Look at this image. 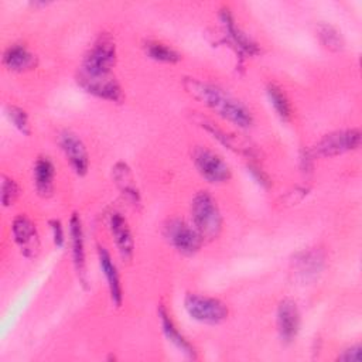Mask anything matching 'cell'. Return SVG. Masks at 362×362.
I'll use <instances>...</instances> for the list:
<instances>
[{"instance_id":"cell-2","label":"cell","mask_w":362,"mask_h":362,"mask_svg":"<svg viewBox=\"0 0 362 362\" xmlns=\"http://www.w3.org/2000/svg\"><path fill=\"white\" fill-rule=\"evenodd\" d=\"M191 221L204 240H215L223 228V218L216 199L208 191H198L191 201Z\"/></svg>"},{"instance_id":"cell-6","label":"cell","mask_w":362,"mask_h":362,"mask_svg":"<svg viewBox=\"0 0 362 362\" xmlns=\"http://www.w3.org/2000/svg\"><path fill=\"white\" fill-rule=\"evenodd\" d=\"M361 130L358 127L335 130L324 134L311 148L313 157H335L361 147Z\"/></svg>"},{"instance_id":"cell-7","label":"cell","mask_w":362,"mask_h":362,"mask_svg":"<svg viewBox=\"0 0 362 362\" xmlns=\"http://www.w3.org/2000/svg\"><path fill=\"white\" fill-rule=\"evenodd\" d=\"M192 161L199 175L214 185H221L232 178V168L225 158L208 147H197L192 153Z\"/></svg>"},{"instance_id":"cell-16","label":"cell","mask_w":362,"mask_h":362,"mask_svg":"<svg viewBox=\"0 0 362 362\" xmlns=\"http://www.w3.org/2000/svg\"><path fill=\"white\" fill-rule=\"evenodd\" d=\"M98 260H99V267L106 279L110 300L115 307H120L123 303V287H122L120 274L116 263L113 262L109 250L105 246H100V245L98 246Z\"/></svg>"},{"instance_id":"cell-3","label":"cell","mask_w":362,"mask_h":362,"mask_svg":"<svg viewBox=\"0 0 362 362\" xmlns=\"http://www.w3.org/2000/svg\"><path fill=\"white\" fill-rule=\"evenodd\" d=\"M184 308L192 320L209 325H218L229 317L226 303L199 293H187L184 297Z\"/></svg>"},{"instance_id":"cell-14","label":"cell","mask_w":362,"mask_h":362,"mask_svg":"<svg viewBox=\"0 0 362 362\" xmlns=\"http://www.w3.org/2000/svg\"><path fill=\"white\" fill-rule=\"evenodd\" d=\"M69 240H71V252L72 262L79 277V281L83 287L88 284L86 274V253H85V239H83V228L81 216L74 212L69 219Z\"/></svg>"},{"instance_id":"cell-28","label":"cell","mask_w":362,"mask_h":362,"mask_svg":"<svg viewBox=\"0 0 362 362\" xmlns=\"http://www.w3.org/2000/svg\"><path fill=\"white\" fill-rule=\"evenodd\" d=\"M49 228H51V232H52L54 245L57 247H64V245H65V230H64V226H62L61 221L59 219H51L49 221Z\"/></svg>"},{"instance_id":"cell-11","label":"cell","mask_w":362,"mask_h":362,"mask_svg":"<svg viewBox=\"0 0 362 362\" xmlns=\"http://www.w3.org/2000/svg\"><path fill=\"white\" fill-rule=\"evenodd\" d=\"M58 143L75 174L85 175L89 170V153L81 137L71 130H65L59 134Z\"/></svg>"},{"instance_id":"cell-1","label":"cell","mask_w":362,"mask_h":362,"mask_svg":"<svg viewBox=\"0 0 362 362\" xmlns=\"http://www.w3.org/2000/svg\"><path fill=\"white\" fill-rule=\"evenodd\" d=\"M182 85L189 96L204 103L223 120L240 129L252 127L255 117L250 109L221 86L198 78H185Z\"/></svg>"},{"instance_id":"cell-13","label":"cell","mask_w":362,"mask_h":362,"mask_svg":"<svg viewBox=\"0 0 362 362\" xmlns=\"http://www.w3.org/2000/svg\"><path fill=\"white\" fill-rule=\"evenodd\" d=\"M109 232L122 260L130 262L134 255V238L129 226V222L123 214L120 212L110 214Z\"/></svg>"},{"instance_id":"cell-24","label":"cell","mask_w":362,"mask_h":362,"mask_svg":"<svg viewBox=\"0 0 362 362\" xmlns=\"http://www.w3.org/2000/svg\"><path fill=\"white\" fill-rule=\"evenodd\" d=\"M317 37L324 48L332 52H339L344 49V37L334 25L322 23L317 27Z\"/></svg>"},{"instance_id":"cell-22","label":"cell","mask_w":362,"mask_h":362,"mask_svg":"<svg viewBox=\"0 0 362 362\" xmlns=\"http://www.w3.org/2000/svg\"><path fill=\"white\" fill-rule=\"evenodd\" d=\"M144 52L153 61L163 62V64H177L181 61V54L178 51H175L168 44H164L156 40L147 41L144 44Z\"/></svg>"},{"instance_id":"cell-4","label":"cell","mask_w":362,"mask_h":362,"mask_svg":"<svg viewBox=\"0 0 362 362\" xmlns=\"http://www.w3.org/2000/svg\"><path fill=\"white\" fill-rule=\"evenodd\" d=\"M117 61L116 42L109 34H102L85 54L78 71L88 75L112 74Z\"/></svg>"},{"instance_id":"cell-19","label":"cell","mask_w":362,"mask_h":362,"mask_svg":"<svg viewBox=\"0 0 362 362\" xmlns=\"http://www.w3.org/2000/svg\"><path fill=\"white\" fill-rule=\"evenodd\" d=\"M33 180L34 188L41 198L52 197L55 185V165L48 157L41 156L35 160L33 165Z\"/></svg>"},{"instance_id":"cell-27","label":"cell","mask_w":362,"mask_h":362,"mask_svg":"<svg viewBox=\"0 0 362 362\" xmlns=\"http://www.w3.org/2000/svg\"><path fill=\"white\" fill-rule=\"evenodd\" d=\"M247 171L250 173V175L255 178V181L257 184H260L263 188H269L272 185V180L270 177L267 175V173L264 170H262L257 164H247Z\"/></svg>"},{"instance_id":"cell-8","label":"cell","mask_w":362,"mask_h":362,"mask_svg":"<svg viewBox=\"0 0 362 362\" xmlns=\"http://www.w3.org/2000/svg\"><path fill=\"white\" fill-rule=\"evenodd\" d=\"M76 82L78 85L88 93L107 100L120 103L124 99L123 88L120 86L119 81L113 74H105V75H88L81 71L76 74Z\"/></svg>"},{"instance_id":"cell-26","label":"cell","mask_w":362,"mask_h":362,"mask_svg":"<svg viewBox=\"0 0 362 362\" xmlns=\"http://www.w3.org/2000/svg\"><path fill=\"white\" fill-rule=\"evenodd\" d=\"M0 189H1V204L7 208L11 206L20 197V187L18 184L8 175L3 174L0 181Z\"/></svg>"},{"instance_id":"cell-20","label":"cell","mask_w":362,"mask_h":362,"mask_svg":"<svg viewBox=\"0 0 362 362\" xmlns=\"http://www.w3.org/2000/svg\"><path fill=\"white\" fill-rule=\"evenodd\" d=\"M112 178L123 197L133 205L140 204V191L130 167L124 161H117L112 167Z\"/></svg>"},{"instance_id":"cell-23","label":"cell","mask_w":362,"mask_h":362,"mask_svg":"<svg viewBox=\"0 0 362 362\" xmlns=\"http://www.w3.org/2000/svg\"><path fill=\"white\" fill-rule=\"evenodd\" d=\"M201 126H202L206 132H209L215 139H218L223 146H226L228 148H230V150H233V151H236V153H240V154H243V153L247 154V156L252 154L250 147H247L246 144H243L242 141H239V140L235 137V134L228 133V132H225L223 129H221V127H218V126H215L214 123L206 122V120H202V122H201Z\"/></svg>"},{"instance_id":"cell-21","label":"cell","mask_w":362,"mask_h":362,"mask_svg":"<svg viewBox=\"0 0 362 362\" xmlns=\"http://www.w3.org/2000/svg\"><path fill=\"white\" fill-rule=\"evenodd\" d=\"M266 93L269 96L272 106L274 107L276 115L283 122H290L293 117V106H291L290 99L287 98L286 92L279 85L269 83L266 88Z\"/></svg>"},{"instance_id":"cell-29","label":"cell","mask_w":362,"mask_h":362,"mask_svg":"<svg viewBox=\"0 0 362 362\" xmlns=\"http://www.w3.org/2000/svg\"><path fill=\"white\" fill-rule=\"evenodd\" d=\"M339 361H345V362H361L362 359V346L359 344L351 345L348 348H345L339 355H338Z\"/></svg>"},{"instance_id":"cell-9","label":"cell","mask_w":362,"mask_h":362,"mask_svg":"<svg viewBox=\"0 0 362 362\" xmlns=\"http://www.w3.org/2000/svg\"><path fill=\"white\" fill-rule=\"evenodd\" d=\"M11 235L16 245L20 247L23 256L33 259L37 257L41 249L38 230L35 223L24 214L17 215L11 222Z\"/></svg>"},{"instance_id":"cell-18","label":"cell","mask_w":362,"mask_h":362,"mask_svg":"<svg viewBox=\"0 0 362 362\" xmlns=\"http://www.w3.org/2000/svg\"><path fill=\"white\" fill-rule=\"evenodd\" d=\"M3 65L11 72L23 74L37 68L38 58L23 44H11L3 52Z\"/></svg>"},{"instance_id":"cell-25","label":"cell","mask_w":362,"mask_h":362,"mask_svg":"<svg viewBox=\"0 0 362 362\" xmlns=\"http://www.w3.org/2000/svg\"><path fill=\"white\" fill-rule=\"evenodd\" d=\"M6 116L13 123V126L24 136L31 134V124L28 120V115L24 109L16 106V105H7L6 106Z\"/></svg>"},{"instance_id":"cell-15","label":"cell","mask_w":362,"mask_h":362,"mask_svg":"<svg viewBox=\"0 0 362 362\" xmlns=\"http://www.w3.org/2000/svg\"><path fill=\"white\" fill-rule=\"evenodd\" d=\"M157 315L160 320V325L163 329V334L165 335V338L180 351L182 352L187 358L189 359H197L198 354L195 346L188 341V338L178 329V327L175 325L174 320L171 318V314L168 313L167 307L160 303L158 308H157Z\"/></svg>"},{"instance_id":"cell-10","label":"cell","mask_w":362,"mask_h":362,"mask_svg":"<svg viewBox=\"0 0 362 362\" xmlns=\"http://www.w3.org/2000/svg\"><path fill=\"white\" fill-rule=\"evenodd\" d=\"M325 253L321 249L313 247L298 252L291 260V270L294 277L301 283L315 280L325 267Z\"/></svg>"},{"instance_id":"cell-17","label":"cell","mask_w":362,"mask_h":362,"mask_svg":"<svg viewBox=\"0 0 362 362\" xmlns=\"http://www.w3.org/2000/svg\"><path fill=\"white\" fill-rule=\"evenodd\" d=\"M219 18L222 21L226 37L229 38V41L233 44V47L236 48V51L240 55H256L259 52L257 44L239 28V25L236 24V21L228 7H223L221 10Z\"/></svg>"},{"instance_id":"cell-12","label":"cell","mask_w":362,"mask_h":362,"mask_svg":"<svg viewBox=\"0 0 362 362\" xmlns=\"http://www.w3.org/2000/svg\"><path fill=\"white\" fill-rule=\"evenodd\" d=\"M300 324L301 315L297 303L291 298H283L279 303L276 311V327L279 338L284 344H291L300 331Z\"/></svg>"},{"instance_id":"cell-5","label":"cell","mask_w":362,"mask_h":362,"mask_svg":"<svg viewBox=\"0 0 362 362\" xmlns=\"http://www.w3.org/2000/svg\"><path fill=\"white\" fill-rule=\"evenodd\" d=\"M163 235L167 243L184 256H194L202 247L204 239L192 223L182 218H170L163 228Z\"/></svg>"}]
</instances>
